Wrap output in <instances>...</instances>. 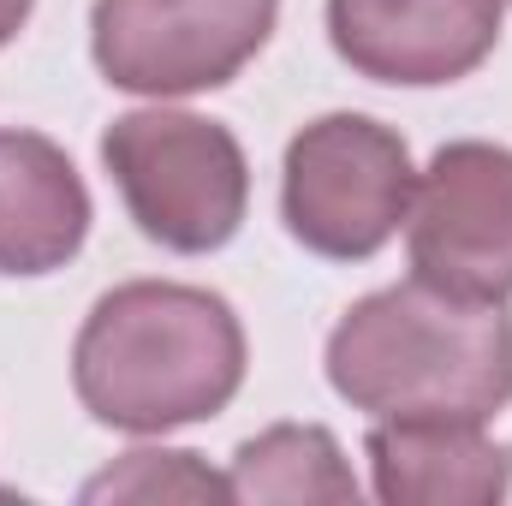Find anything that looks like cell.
Listing matches in <instances>:
<instances>
[{
  "label": "cell",
  "instance_id": "11",
  "mask_svg": "<svg viewBox=\"0 0 512 506\" xmlns=\"http://www.w3.org/2000/svg\"><path fill=\"white\" fill-rule=\"evenodd\" d=\"M90 501H102V495H131V501H167V495H179V501H233V483H221V477H209L203 465H197V453H126V465L120 471H102L90 489H84Z\"/></svg>",
  "mask_w": 512,
  "mask_h": 506
},
{
  "label": "cell",
  "instance_id": "1",
  "mask_svg": "<svg viewBox=\"0 0 512 506\" xmlns=\"http://www.w3.org/2000/svg\"><path fill=\"white\" fill-rule=\"evenodd\" d=\"M84 411L126 435H167L233 405L245 387V328L209 286L131 280L96 298L72 346Z\"/></svg>",
  "mask_w": 512,
  "mask_h": 506
},
{
  "label": "cell",
  "instance_id": "2",
  "mask_svg": "<svg viewBox=\"0 0 512 506\" xmlns=\"http://www.w3.org/2000/svg\"><path fill=\"white\" fill-rule=\"evenodd\" d=\"M328 381L370 417H477L512 405V316L423 280L358 298L328 334Z\"/></svg>",
  "mask_w": 512,
  "mask_h": 506
},
{
  "label": "cell",
  "instance_id": "12",
  "mask_svg": "<svg viewBox=\"0 0 512 506\" xmlns=\"http://www.w3.org/2000/svg\"><path fill=\"white\" fill-rule=\"evenodd\" d=\"M30 6H36V0H0V48H6V42H12V36L24 30Z\"/></svg>",
  "mask_w": 512,
  "mask_h": 506
},
{
  "label": "cell",
  "instance_id": "10",
  "mask_svg": "<svg viewBox=\"0 0 512 506\" xmlns=\"http://www.w3.org/2000/svg\"><path fill=\"white\" fill-rule=\"evenodd\" d=\"M233 501H358V477L322 423H274L233 459Z\"/></svg>",
  "mask_w": 512,
  "mask_h": 506
},
{
  "label": "cell",
  "instance_id": "7",
  "mask_svg": "<svg viewBox=\"0 0 512 506\" xmlns=\"http://www.w3.org/2000/svg\"><path fill=\"white\" fill-rule=\"evenodd\" d=\"M334 54L376 84H459L501 42V0H328Z\"/></svg>",
  "mask_w": 512,
  "mask_h": 506
},
{
  "label": "cell",
  "instance_id": "6",
  "mask_svg": "<svg viewBox=\"0 0 512 506\" xmlns=\"http://www.w3.org/2000/svg\"><path fill=\"white\" fill-rule=\"evenodd\" d=\"M405 221L423 286L465 304L512 298V149L477 137L435 149Z\"/></svg>",
  "mask_w": 512,
  "mask_h": 506
},
{
  "label": "cell",
  "instance_id": "5",
  "mask_svg": "<svg viewBox=\"0 0 512 506\" xmlns=\"http://www.w3.org/2000/svg\"><path fill=\"white\" fill-rule=\"evenodd\" d=\"M274 18L280 0H96L90 48L114 90L197 96L251 66Z\"/></svg>",
  "mask_w": 512,
  "mask_h": 506
},
{
  "label": "cell",
  "instance_id": "8",
  "mask_svg": "<svg viewBox=\"0 0 512 506\" xmlns=\"http://www.w3.org/2000/svg\"><path fill=\"white\" fill-rule=\"evenodd\" d=\"M370 471L387 506H489L512 489V447L477 417H382Z\"/></svg>",
  "mask_w": 512,
  "mask_h": 506
},
{
  "label": "cell",
  "instance_id": "3",
  "mask_svg": "<svg viewBox=\"0 0 512 506\" xmlns=\"http://www.w3.org/2000/svg\"><path fill=\"white\" fill-rule=\"evenodd\" d=\"M102 161L131 221L161 251H221L251 203V161L221 120L179 108H137L102 131Z\"/></svg>",
  "mask_w": 512,
  "mask_h": 506
},
{
  "label": "cell",
  "instance_id": "4",
  "mask_svg": "<svg viewBox=\"0 0 512 506\" xmlns=\"http://www.w3.org/2000/svg\"><path fill=\"white\" fill-rule=\"evenodd\" d=\"M417 197L405 137L370 114H322L286 143L280 215L304 251L364 262L399 233Z\"/></svg>",
  "mask_w": 512,
  "mask_h": 506
},
{
  "label": "cell",
  "instance_id": "9",
  "mask_svg": "<svg viewBox=\"0 0 512 506\" xmlns=\"http://www.w3.org/2000/svg\"><path fill=\"white\" fill-rule=\"evenodd\" d=\"M90 239V191L42 131H0V274H54Z\"/></svg>",
  "mask_w": 512,
  "mask_h": 506
}]
</instances>
